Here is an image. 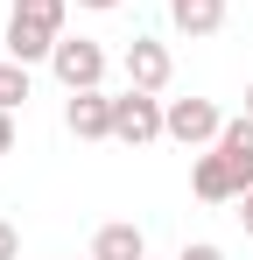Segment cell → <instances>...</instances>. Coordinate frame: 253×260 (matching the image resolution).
<instances>
[{"mask_svg":"<svg viewBox=\"0 0 253 260\" xmlns=\"http://www.w3.org/2000/svg\"><path fill=\"white\" fill-rule=\"evenodd\" d=\"M91 260H148V232L126 225V218H113V225L91 232Z\"/></svg>","mask_w":253,"mask_h":260,"instance_id":"obj_8","label":"cell"},{"mask_svg":"<svg viewBox=\"0 0 253 260\" xmlns=\"http://www.w3.org/2000/svg\"><path fill=\"white\" fill-rule=\"evenodd\" d=\"M176 260H225V246H211V239H190V246H183Z\"/></svg>","mask_w":253,"mask_h":260,"instance_id":"obj_12","label":"cell"},{"mask_svg":"<svg viewBox=\"0 0 253 260\" xmlns=\"http://www.w3.org/2000/svg\"><path fill=\"white\" fill-rule=\"evenodd\" d=\"M0 155H14V113H0Z\"/></svg>","mask_w":253,"mask_h":260,"instance_id":"obj_14","label":"cell"},{"mask_svg":"<svg viewBox=\"0 0 253 260\" xmlns=\"http://www.w3.org/2000/svg\"><path fill=\"white\" fill-rule=\"evenodd\" d=\"M49 71H56L64 91H99L106 85V49L91 43V36H64V43L49 49Z\"/></svg>","mask_w":253,"mask_h":260,"instance_id":"obj_3","label":"cell"},{"mask_svg":"<svg viewBox=\"0 0 253 260\" xmlns=\"http://www.w3.org/2000/svg\"><path fill=\"white\" fill-rule=\"evenodd\" d=\"M64 14H71V0H14V14H7V56L14 63H49V49L64 43Z\"/></svg>","mask_w":253,"mask_h":260,"instance_id":"obj_1","label":"cell"},{"mask_svg":"<svg viewBox=\"0 0 253 260\" xmlns=\"http://www.w3.org/2000/svg\"><path fill=\"white\" fill-rule=\"evenodd\" d=\"M169 21L183 36H218L225 28V0H169Z\"/></svg>","mask_w":253,"mask_h":260,"instance_id":"obj_10","label":"cell"},{"mask_svg":"<svg viewBox=\"0 0 253 260\" xmlns=\"http://www.w3.org/2000/svg\"><path fill=\"white\" fill-rule=\"evenodd\" d=\"M0 260H21V232H14L7 218H0Z\"/></svg>","mask_w":253,"mask_h":260,"instance_id":"obj_13","label":"cell"},{"mask_svg":"<svg viewBox=\"0 0 253 260\" xmlns=\"http://www.w3.org/2000/svg\"><path fill=\"white\" fill-rule=\"evenodd\" d=\"M162 134H169V99H155V91H134V85L113 99V141H126V148H148V141H162Z\"/></svg>","mask_w":253,"mask_h":260,"instance_id":"obj_2","label":"cell"},{"mask_svg":"<svg viewBox=\"0 0 253 260\" xmlns=\"http://www.w3.org/2000/svg\"><path fill=\"white\" fill-rule=\"evenodd\" d=\"M246 113H253V85H246Z\"/></svg>","mask_w":253,"mask_h":260,"instance_id":"obj_17","label":"cell"},{"mask_svg":"<svg viewBox=\"0 0 253 260\" xmlns=\"http://www.w3.org/2000/svg\"><path fill=\"white\" fill-rule=\"evenodd\" d=\"M120 63H126V85L134 91H169V71H176L169 63V43H155V36H134Z\"/></svg>","mask_w":253,"mask_h":260,"instance_id":"obj_5","label":"cell"},{"mask_svg":"<svg viewBox=\"0 0 253 260\" xmlns=\"http://www.w3.org/2000/svg\"><path fill=\"white\" fill-rule=\"evenodd\" d=\"M14 106H28V63H0V113H14Z\"/></svg>","mask_w":253,"mask_h":260,"instance_id":"obj_11","label":"cell"},{"mask_svg":"<svg viewBox=\"0 0 253 260\" xmlns=\"http://www.w3.org/2000/svg\"><path fill=\"white\" fill-rule=\"evenodd\" d=\"M239 225H246V232H253V190H246V197H239Z\"/></svg>","mask_w":253,"mask_h":260,"instance_id":"obj_15","label":"cell"},{"mask_svg":"<svg viewBox=\"0 0 253 260\" xmlns=\"http://www.w3.org/2000/svg\"><path fill=\"white\" fill-rule=\"evenodd\" d=\"M190 190L204 197V204H239L246 197V183H239V169L211 148V155H197V169H190Z\"/></svg>","mask_w":253,"mask_h":260,"instance_id":"obj_7","label":"cell"},{"mask_svg":"<svg viewBox=\"0 0 253 260\" xmlns=\"http://www.w3.org/2000/svg\"><path fill=\"white\" fill-rule=\"evenodd\" d=\"M218 155L239 169V183L253 190V113H239V120H225V134H218Z\"/></svg>","mask_w":253,"mask_h":260,"instance_id":"obj_9","label":"cell"},{"mask_svg":"<svg viewBox=\"0 0 253 260\" xmlns=\"http://www.w3.org/2000/svg\"><path fill=\"white\" fill-rule=\"evenodd\" d=\"M225 134V113L211 99H169V141L176 148H218Z\"/></svg>","mask_w":253,"mask_h":260,"instance_id":"obj_4","label":"cell"},{"mask_svg":"<svg viewBox=\"0 0 253 260\" xmlns=\"http://www.w3.org/2000/svg\"><path fill=\"white\" fill-rule=\"evenodd\" d=\"M64 127L78 141H113V99L106 91H71L64 99Z\"/></svg>","mask_w":253,"mask_h":260,"instance_id":"obj_6","label":"cell"},{"mask_svg":"<svg viewBox=\"0 0 253 260\" xmlns=\"http://www.w3.org/2000/svg\"><path fill=\"white\" fill-rule=\"evenodd\" d=\"M78 7H99V14H106V7H126V0H78Z\"/></svg>","mask_w":253,"mask_h":260,"instance_id":"obj_16","label":"cell"}]
</instances>
